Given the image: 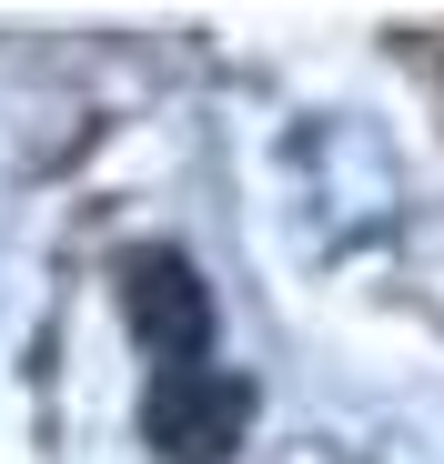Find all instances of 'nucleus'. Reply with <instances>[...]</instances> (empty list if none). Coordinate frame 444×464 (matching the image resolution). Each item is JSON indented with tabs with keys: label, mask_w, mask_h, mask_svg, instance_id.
<instances>
[{
	"label": "nucleus",
	"mask_w": 444,
	"mask_h": 464,
	"mask_svg": "<svg viewBox=\"0 0 444 464\" xmlns=\"http://www.w3.org/2000/svg\"><path fill=\"white\" fill-rule=\"evenodd\" d=\"M141 434L172 464H222L253 434V383L222 373V363H172V373H152V394H141Z\"/></svg>",
	"instance_id": "obj_1"
},
{
	"label": "nucleus",
	"mask_w": 444,
	"mask_h": 464,
	"mask_svg": "<svg viewBox=\"0 0 444 464\" xmlns=\"http://www.w3.org/2000/svg\"><path fill=\"white\" fill-rule=\"evenodd\" d=\"M121 283H131V324H141V343H152L162 373L172 363H212V293L192 283L182 253H131Z\"/></svg>",
	"instance_id": "obj_2"
}]
</instances>
